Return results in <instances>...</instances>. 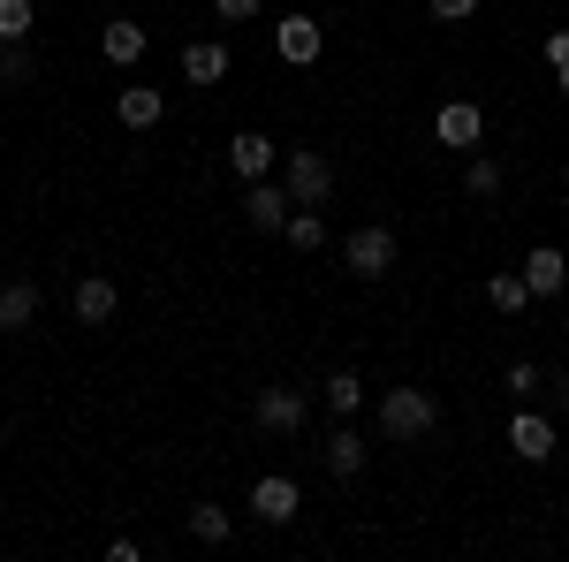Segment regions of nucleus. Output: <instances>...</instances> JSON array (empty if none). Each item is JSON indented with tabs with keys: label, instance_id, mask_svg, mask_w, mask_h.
<instances>
[{
	"label": "nucleus",
	"instance_id": "9b49d317",
	"mask_svg": "<svg viewBox=\"0 0 569 562\" xmlns=\"http://www.w3.org/2000/svg\"><path fill=\"white\" fill-rule=\"evenodd\" d=\"M525 282H531V297H562V282H569V259L555 252V244H539L525 259Z\"/></svg>",
	"mask_w": 569,
	"mask_h": 562
},
{
	"label": "nucleus",
	"instance_id": "f3484780",
	"mask_svg": "<svg viewBox=\"0 0 569 562\" xmlns=\"http://www.w3.org/2000/svg\"><path fill=\"white\" fill-rule=\"evenodd\" d=\"M486 297H493V312H509V319H517L525 304H539V297H531V282H525V274H493V282H486Z\"/></svg>",
	"mask_w": 569,
	"mask_h": 562
},
{
	"label": "nucleus",
	"instance_id": "423d86ee",
	"mask_svg": "<svg viewBox=\"0 0 569 562\" xmlns=\"http://www.w3.org/2000/svg\"><path fill=\"white\" fill-rule=\"evenodd\" d=\"M433 137L448 145V152H479V137H486V115L471 107V99H448L433 115Z\"/></svg>",
	"mask_w": 569,
	"mask_h": 562
},
{
	"label": "nucleus",
	"instance_id": "4be33fe9",
	"mask_svg": "<svg viewBox=\"0 0 569 562\" xmlns=\"http://www.w3.org/2000/svg\"><path fill=\"white\" fill-rule=\"evenodd\" d=\"M327 403H335V411L350 418L357 403H365V381H357V373H335V381H327Z\"/></svg>",
	"mask_w": 569,
	"mask_h": 562
},
{
	"label": "nucleus",
	"instance_id": "9d476101",
	"mask_svg": "<svg viewBox=\"0 0 569 562\" xmlns=\"http://www.w3.org/2000/svg\"><path fill=\"white\" fill-rule=\"evenodd\" d=\"M509 448H517L525 464H547V456H555V426H547L539 411H517V418H509Z\"/></svg>",
	"mask_w": 569,
	"mask_h": 562
},
{
	"label": "nucleus",
	"instance_id": "1a4fd4ad",
	"mask_svg": "<svg viewBox=\"0 0 569 562\" xmlns=\"http://www.w3.org/2000/svg\"><path fill=\"white\" fill-rule=\"evenodd\" d=\"M251 517L259 524H289L297 517V479H281V472L259 479V486H251Z\"/></svg>",
	"mask_w": 569,
	"mask_h": 562
},
{
	"label": "nucleus",
	"instance_id": "20e7f679",
	"mask_svg": "<svg viewBox=\"0 0 569 562\" xmlns=\"http://www.w3.org/2000/svg\"><path fill=\"white\" fill-rule=\"evenodd\" d=\"M289 214H297L289 183H273V175H259V183L243 190V220H251L259 236H281V228H289Z\"/></svg>",
	"mask_w": 569,
	"mask_h": 562
},
{
	"label": "nucleus",
	"instance_id": "b1692460",
	"mask_svg": "<svg viewBox=\"0 0 569 562\" xmlns=\"http://www.w3.org/2000/svg\"><path fill=\"white\" fill-rule=\"evenodd\" d=\"M547 69H555V85L569 99V31H547Z\"/></svg>",
	"mask_w": 569,
	"mask_h": 562
},
{
	"label": "nucleus",
	"instance_id": "4468645a",
	"mask_svg": "<svg viewBox=\"0 0 569 562\" xmlns=\"http://www.w3.org/2000/svg\"><path fill=\"white\" fill-rule=\"evenodd\" d=\"M182 77H190V85H220V77H228V46H213V39L182 46Z\"/></svg>",
	"mask_w": 569,
	"mask_h": 562
},
{
	"label": "nucleus",
	"instance_id": "f03ea898",
	"mask_svg": "<svg viewBox=\"0 0 569 562\" xmlns=\"http://www.w3.org/2000/svg\"><path fill=\"white\" fill-rule=\"evenodd\" d=\"M342 266H350L357 282H388V266H395V228H388V220H365V228H350Z\"/></svg>",
	"mask_w": 569,
	"mask_h": 562
},
{
	"label": "nucleus",
	"instance_id": "2eb2a0df",
	"mask_svg": "<svg viewBox=\"0 0 569 562\" xmlns=\"http://www.w3.org/2000/svg\"><path fill=\"white\" fill-rule=\"evenodd\" d=\"M114 115H122L130 130H152V122L168 115V99H160V91H152V85H130V91H122V99H114Z\"/></svg>",
	"mask_w": 569,
	"mask_h": 562
},
{
	"label": "nucleus",
	"instance_id": "a211bd4d",
	"mask_svg": "<svg viewBox=\"0 0 569 562\" xmlns=\"http://www.w3.org/2000/svg\"><path fill=\"white\" fill-rule=\"evenodd\" d=\"M99 53H107V61H122V69H130L137 53H144V23H107V39H99Z\"/></svg>",
	"mask_w": 569,
	"mask_h": 562
},
{
	"label": "nucleus",
	"instance_id": "39448f33",
	"mask_svg": "<svg viewBox=\"0 0 569 562\" xmlns=\"http://www.w3.org/2000/svg\"><path fill=\"white\" fill-rule=\"evenodd\" d=\"M251 418H259V433H305V418H311V395H305V388H259Z\"/></svg>",
	"mask_w": 569,
	"mask_h": 562
},
{
	"label": "nucleus",
	"instance_id": "c85d7f7f",
	"mask_svg": "<svg viewBox=\"0 0 569 562\" xmlns=\"http://www.w3.org/2000/svg\"><path fill=\"white\" fill-rule=\"evenodd\" d=\"M562 190H569V168H562Z\"/></svg>",
	"mask_w": 569,
	"mask_h": 562
},
{
	"label": "nucleus",
	"instance_id": "f8f14e48",
	"mask_svg": "<svg viewBox=\"0 0 569 562\" xmlns=\"http://www.w3.org/2000/svg\"><path fill=\"white\" fill-rule=\"evenodd\" d=\"M31 319H39V289L31 282H8L0 289V335H23Z\"/></svg>",
	"mask_w": 569,
	"mask_h": 562
},
{
	"label": "nucleus",
	"instance_id": "412c9836",
	"mask_svg": "<svg viewBox=\"0 0 569 562\" xmlns=\"http://www.w3.org/2000/svg\"><path fill=\"white\" fill-rule=\"evenodd\" d=\"M0 85H31V53H23V39H0Z\"/></svg>",
	"mask_w": 569,
	"mask_h": 562
},
{
	"label": "nucleus",
	"instance_id": "6e6552de",
	"mask_svg": "<svg viewBox=\"0 0 569 562\" xmlns=\"http://www.w3.org/2000/svg\"><path fill=\"white\" fill-rule=\"evenodd\" d=\"M273 160H281V145L266 130H243L236 145H228V168L243 175V183H259V175H273Z\"/></svg>",
	"mask_w": 569,
	"mask_h": 562
},
{
	"label": "nucleus",
	"instance_id": "aec40b11",
	"mask_svg": "<svg viewBox=\"0 0 569 562\" xmlns=\"http://www.w3.org/2000/svg\"><path fill=\"white\" fill-rule=\"evenodd\" d=\"M182 524H190V540H206V548H220V540H228V510H220V502H198Z\"/></svg>",
	"mask_w": 569,
	"mask_h": 562
},
{
	"label": "nucleus",
	"instance_id": "ddd939ff",
	"mask_svg": "<svg viewBox=\"0 0 569 562\" xmlns=\"http://www.w3.org/2000/svg\"><path fill=\"white\" fill-rule=\"evenodd\" d=\"M114 282H99V274H84V282H77V319H84V327H107V319H114Z\"/></svg>",
	"mask_w": 569,
	"mask_h": 562
},
{
	"label": "nucleus",
	"instance_id": "5701e85b",
	"mask_svg": "<svg viewBox=\"0 0 569 562\" xmlns=\"http://www.w3.org/2000/svg\"><path fill=\"white\" fill-rule=\"evenodd\" d=\"M463 190H471V198H493V190H501V168H493V160H471V168H463Z\"/></svg>",
	"mask_w": 569,
	"mask_h": 562
},
{
	"label": "nucleus",
	"instance_id": "a878e982",
	"mask_svg": "<svg viewBox=\"0 0 569 562\" xmlns=\"http://www.w3.org/2000/svg\"><path fill=\"white\" fill-rule=\"evenodd\" d=\"M531 388H539V365L517 357V365H509V395H531Z\"/></svg>",
	"mask_w": 569,
	"mask_h": 562
},
{
	"label": "nucleus",
	"instance_id": "6ab92c4d",
	"mask_svg": "<svg viewBox=\"0 0 569 562\" xmlns=\"http://www.w3.org/2000/svg\"><path fill=\"white\" fill-rule=\"evenodd\" d=\"M281 236H289V252H319V244H327V220L311 214V206H297V214H289V228H281Z\"/></svg>",
	"mask_w": 569,
	"mask_h": 562
},
{
	"label": "nucleus",
	"instance_id": "7ed1b4c3",
	"mask_svg": "<svg viewBox=\"0 0 569 562\" xmlns=\"http://www.w3.org/2000/svg\"><path fill=\"white\" fill-rule=\"evenodd\" d=\"M433 395L426 388H388L380 395V426H388V441H426L433 433Z\"/></svg>",
	"mask_w": 569,
	"mask_h": 562
},
{
	"label": "nucleus",
	"instance_id": "0eeeda50",
	"mask_svg": "<svg viewBox=\"0 0 569 562\" xmlns=\"http://www.w3.org/2000/svg\"><path fill=\"white\" fill-rule=\"evenodd\" d=\"M273 46H281V61H289V69H305V61H319V46H327V31H319L311 16H281V31H273Z\"/></svg>",
	"mask_w": 569,
	"mask_h": 562
},
{
	"label": "nucleus",
	"instance_id": "393cba45",
	"mask_svg": "<svg viewBox=\"0 0 569 562\" xmlns=\"http://www.w3.org/2000/svg\"><path fill=\"white\" fill-rule=\"evenodd\" d=\"M31 31V0H0V39H23Z\"/></svg>",
	"mask_w": 569,
	"mask_h": 562
},
{
	"label": "nucleus",
	"instance_id": "f257e3e1",
	"mask_svg": "<svg viewBox=\"0 0 569 562\" xmlns=\"http://www.w3.org/2000/svg\"><path fill=\"white\" fill-rule=\"evenodd\" d=\"M281 183H289L297 206H327V190H335V160L311 152V145H289V152H281Z\"/></svg>",
	"mask_w": 569,
	"mask_h": 562
},
{
	"label": "nucleus",
	"instance_id": "cd10ccee",
	"mask_svg": "<svg viewBox=\"0 0 569 562\" xmlns=\"http://www.w3.org/2000/svg\"><path fill=\"white\" fill-rule=\"evenodd\" d=\"M440 23H463V16H479V0H433Z\"/></svg>",
	"mask_w": 569,
	"mask_h": 562
},
{
	"label": "nucleus",
	"instance_id": "dca6fc26",
	"mask_svg": "<svg viewBox=\"0 0 569 562\" xmlns=\"http://www.w3.org/2000/svg\"><path fill=\"white\" fill-rule=\"evenodd\" d=\"M327 472H335V479H357V472H365V441H357L350 426L327 433Z\"/></svg>",
	"mask_w": 569,
	"mask_h": 562
},
{
	"label": "nucleus",
	"instance_id": "bb28decb",
	"mask_svg": "<svg viewBox=\"0 0 569 562\" xmlns=\"http://www.w3.org/2000/svg\"><path fill=\"white\" fill-rule=\"evenodd\" d=\"M213 16H220V23H251V16H259V0H213Z\"/></svg>",
	"mask_w": 569,
	"mask_h": 562
}]
</instances>
